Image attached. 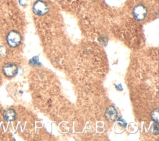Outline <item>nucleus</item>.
I'll return each mask as SVG.
<instances>
[{"mask_svg":"<svg viewBox=\"0 0 159 141\" xmlns=\"http://www.w3.org/2000/svg\"><path fill=\"white\" fill-rule=\"evenodd\" d=\"M6 50L5 48L3 46L0 45V58H4L6 57Z\"/></svg>","mask_w":159,"mask_h":141,"instance_id":"6e6552de","label":"nucleus"},{"mask_svg":"<svg viewBox=\"0 0 159 141\" xmlns=\"http://www.w3.org/2000/svg\"><path fill=\"white\" fill-rule=\"evenodd\" d=\"M1 105H0V111H1Z\"/></svg>","mask_w":159,"mask_h":141,"instance_id":"9d476101","label":"nucleus"},{"mask_svg":"<svg viewBox=\"0 0 159 141\" xmlns=\"http://www.w3.org/2000/svg\"><path fill=\"white\" fill-rule=\"evenodd\" d=\"M17 66L12 63H6L2 67V72L4 75L8 78L14 76L17 73Z\"/></svg>","mask_w":159,"mask_h":141,"instance_id":"20e7f679","label":"nucleus"},{"mask_svg":"<svg viewBox=\"0 0 159 141\" xmlns=\"http://www.w3.org/2000/svg\"><path fill=\"white\" fill-rule=\"evenodd\" d=\"M117 112L114 106H109L107 108L105 112V117L109 122H112L116 120Z\"/></svg>","mask_w":159,"mask_h":141,"instance_id":"39448f33","label":"nucleus"},{"mask_svg":"<svg viewBox=\"0 0 159 141\" xmlns=\"http://www.w3.org/2000/svg\"><path fill=\"white\" fill-rule=\"evenodd\" d=\"M3 117L6 121H12L16 117V111L11 108L7 109L3 112Z\"/></svg>","mask_w":159,"mask_h":141,"instance_id":"423d86ee","label":"nucleus"},{"mask_svg":"<svg viewBox=\"0 0 159 141\" xmlns=\"http://www.w3.org/2000/svg\"><path fill=\"white\" fill-rule=\"evenodd\" d=\"M21 35L16 30L10 31L6 36V42L11 47H16L18 46L21 42Z\"/></svg>","mask_w":159,"mask_h":141,"instance_id":"f03ea898","label":"nucleus"},{"mask_svg":"<svg viewBox=\"0 0 159 141\" xmlns=\"http://www.w3.org/2000/svg\"><path fill=\"white\" fill-rule=\"evenodd\" d=\"M132 14L135 20L141 21L146 17L147 14V9L144 5L139 4L134 7Z\"/></svg>","mask_w":159,"mask_h":141,"instance_id":"7ed1b4c3","label":"nucleus"},{"mask_svg":"<svg viewBox=\"0 0 159 141\" xmlns=\"http://www.w3.org/2000/svg\"><path fill=\"white\" fill-rule=\"evenodd\" d=\"M118 121H119V122H122V123H121V124H122V125H123V126H125V125H126V122H125V121L124 119H121V118H119V119H118Z\"/></svg>","mask_w":159,"mask_h":141,"instance_id":"1a4fd4ad","label":"nucleus"},{"mask_svg":"<svg viewBox=\"0 0 159 141\" xmlns=\"http://www.w3.org/2000/svg\"><path fill=\"white\" fill-rule=\"evenodd\" d=\"M158 117H159V114H158V109L157 108L155 109H154L152 113V117L153 118V119L156 121L157 122H158Z\"/></svg>","mask_w":159,"mask_h":141,"instance_id":"0eeeda50","label":"nucleus"},{"mask_svg":"<svg viewBox=\"0 0 159 141\" xmlns=\"http://www.w3.org/2000/svg\"><path fill=\"white\" fill-rule=\"evenodd\" d=\"M49 8L47 2L43 0H37L32 7L33 12L37 16H43L48 12Z\"/></svg>","mask_w":159,"mask_h":141,"instance_id":"f257e3e1","label":"nucleus"}]
</instances>
